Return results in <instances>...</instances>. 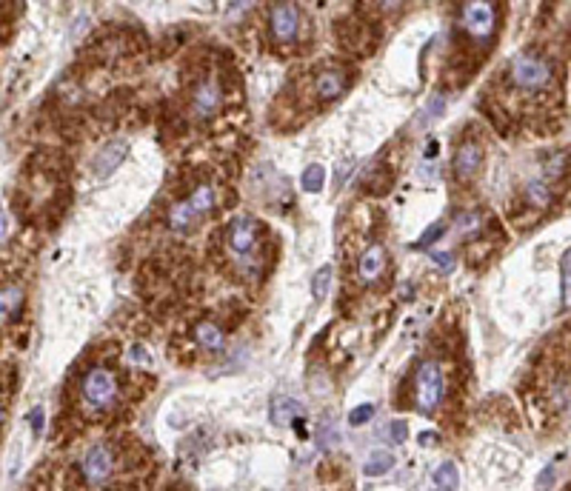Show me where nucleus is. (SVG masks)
<instances>
[{
  "mask_svg": "<svg viewBox=\"0 0 571 491\" xmlns=\"http://www.w3.org/2000/svg\"><path fill=\"white\" fill-rule=\"evenodd\" d=\"M391 183H394L391 171H388V169H380V171H372V177L363 183V189H366L369 195H386V192L391 189Z\"/></svg>",
  "mask_w": 571,
  "mask_h": 491,
  "instance_id": "19",
  "label": "nucleus"
},
{
  "mask_svg": "<svg viewBox=\"0 0 571 491\" xmlns=\"http://www.w3.org/2000/svg\"><path fill=\"white\" fill-rule=\"evenodd\" d=\"M431 260H434L437 266H440V269H446V272L452 269V254H449V251H446V254H443V251H434Z\"/></svg>",
  "mask_w": 571,
  "mask_h": 491,
  "instance_id": "27",
  "label": "nucleus"
},
{
  "mask_svg": "<svg viewBox=\"0 0 571 491\" xmlns=\"http://www.w3.org/2000/svg\"><path fill=\"white\" fill-rule=\"evenodd\" d=\"M437 440H440V437H437L434 431H426V434H420V445H423V443H426V445H434Z\"/></svg>",
  "mask_w": 571,
  "mask_h": 491,
  "instance_id": "31",
  "label": "nucleus"
},
{
  "mask_svg": "<svg viewBox=\"0 0 571 491\" xmlns=\"http://www.w3.org/2000/svg\"><path fill=\"white\" fill-rule=\"evenodd\" d=\"M117 397V380L106 369H92L83 377V400L92 409H109Z\"/></svg>",
  "mask_w": 571,
  "mask_h": 491,
  "instance_id": "3",
  "label": "nucleus"
},
{
  "mask_svg": "<svg viewBox=\"0 0 571 491\" xmlns=\"http://www.w3.org/2000/svg\"><path fill=\"white\" fill-rule=\"evenodd\" d=\"M23 303V292H20V286H4V317L9 320V317H15L18 315V306Z\"/></svg>",
  "mask_w": 571,
  "mask_h": 491,
  "instance_id": "20",
  "label": "nucleus"
},
{
  "mask_svg": "<svg viewBox=\"0 0 571 491\" xmlns=\"http://www.w3.org/2000/svg\"><path fill=\"white\" fill-rule=\"evenodd\" d=\"M221 83H217L214 77H203L195 89V95H192V106L197 112V117H211L217 109H221Z\"/></svg>",
  "mask_w": 571,
  "mask_h": 491,
  "instance_id": "7",
  "label": "nucleus"
},
{
  "mask_svg": "<svg viewBox=\"0 0 571 491\" xmlns=\"http://www.w3.org/2000/svg\"><path fill=\"white\" fill-rule=\"evenodd\" d=\"M346 26H348V32H346V34H340L343 46H346L348 52H355V55H360V52H369V49L363 46V43H360L363 37H372V34H369V29H363V23H360V20H348Z\"/></svg>",
  "mask_w": 571,
  "mask_h": 491,
  "instance_id": "16",
  "label": "nucleus"
},
{
  "mask_svg": "<svg viewBox=\"0 0 571 491\" xmlns=\"http://www.w3.org/2000/svg\"><path fill=\"white\" fill-rule=\"evenodd\" d=\"M300 414H303V409H300L297 400H291V397H277L275 403H272V420L277 426H286V423H291Z\"/></svg>",
  "mask_w": 571,
  "mask_h": 491,
  "instance_id": "15",
  "label": "nucleus"
},
{
  "mask_svg": "<svg viewBox=\"0 0 571 491\" xmlns=\"http://www.w3.org/2000/svg\"><path fill=\"white\" fill-rule=\"evenodd\" d=\"M414 397H417V409L431 414L437 409V403H440L443 397V369L440 363L434 360H426L420 363L417 374H414Z\"/></svg>",
  "mask_w": 571,
  "mask_h": 491,
  "instance_id": "2",
  "label": "nucleus"
},
{
  "mask_svg": "<svg viewBox=\"0 0 571 491\" xmlns=\"http://www.w3.org/2000/svg\"><path fill=\"white\" fill-rule=\"evenodd\" d=\"M297 26H300V12L297 6L291 4H280L272 9V37L275 40H294L297 34Z\"/></svg>",
  "mask_w": 571,
  "mask_h": 491,
  "instance_id": "8",
  "label": "nucleus"
},
{
  "mask_svg": "<svg viewBox=\"0 0 571 491\" xmlns=\"http://www.w3.org/2000/svg\"><path fill=\"white\" fill-rule=\"evenodd\" d=\"M112 469H114V454L106 443H98L92 445L89 452L83 457V477L89 480L92 485H100L112 477Z\"/></svg>",
  "mask_w": 571,
  "mask_h": 491,
  "instance_id": "6",
  "label": "nucleus"
},
{
  "mask_svg": "<svg viewBox=\"0 0 571 491\" xmlns=\"http://www.w3.org/2000/svg\"><path fill=\"white\" fill-rule=\"evenodd\" d=\"M332 266H323V269L315 275V280H312V294H315V300H323L326 294H329V286H332Z\"/></svg>",
  "mask_w": 571,
  "mask_h": 491,
  "instance_id": "22",
  "label": "nucleus"
},
{
  "mask_svg": "<svg viewBox=\"0 0 571 491\" xmlns=\"http://www.w3.org/2000/svg\"><path fill=\"white\" fill-rule=\"evenodd\" d=\"M391 466H394V457H391L388 452H377V454L369 457V463H366L363 469H366L369 477H377V474H386Z\"/></svg>",
  "mask_w": 571,
  "mask_h": 491,
  "instance_id": "21",
  "label": "nucleus"
},
{
  "mask_svg": "<svg viewBox=\"0 0 571 491\" xmlns=\"http://www.w3.org/2000/svg\"><path fill=\"white\" fill-rule=\"evenodd\" d=\"M346 72L340 69H329L323 74H317L315 80V89H317V100H334L337 95H343V89H346Z\"/></svg>",
  "mask_w": 571,
  "mask_h": 491,
  "instance_id": "10",
  "label": "nucleus"
},
{
  "mask_svg": "<svg viewBox=\"0 0 571 491\" xmlns=\"http://www.w3.org/2000/svg\"><path fill=\"white\" fill-rule=\"evenodd\" d=\"M434 483L440 485L443 491H457V488H460V474H457V466H454V463H443L440 469L434 471Z\"/></svg>",
  "mask_w": 571,
  "mask_h": 491,
  "instance_id": "17",
  "label": "nucleus"
},
{
  "mask_svg": "<svg viewBox=\"0 0 571 491\" xmlns=\"http://www.w3.org/2000/svg\"><path fill=\"white\" fill-rule=\"evenodd\" d=\"M460 20H463V29H466L471 37L486 40V37H492L494 23H497V6H494V4H486V0H471V4L463 6Z\"/></svg>",
  "mask_w": 571,
  "mask_h": 491,
  "instance_id": "4",
  "label": "nucleus"
},
{
  "mask_svg": "<svg viewBox=\"0 0 571 491\" xmlns=\"http://www.w3.org/2000/svg\"><path fill=\"white\" fill-rule=\"evenodd\" d=\"M126 152H129V143H126V140L109 143L103 152H98V157H95V171H98V174H112V171L126 160Z\"/></svg>",
  "mask_w": 571,
  "mask_h": 491,
  "instance_id": "11",
  "label": "nucleus"
},
{
  "mask_svg": "<svg viewBox=\"0 0 571 491\" xmlns=\"http://www.w3.org/2000/svg\"><path fill=\"white\" fill-rule=\"evenodd\" d=\"M386 269V251H383V246H369L366 249V254L360 257V266H357V272H360V277L366 280V283H372V280H377L380 277V272Z\"/></svg>",
  "mask_w": 571,
  "mask_h": 491,
  "instance_id": "12",
  "label": "nucleus"
},
{
  "mask_svg": "<svg viewBox=\"0 0 571 491\" xmlns=\"http://www.w3.org/2000/svg\"><path fill=\"white\" fill-rule=\"evenodd\" d=\"M195 337H197V343H200L203 348H209V351L223 348V340H226L223 329L217 326V323H200V326L195 329Z\"/></svg>",
  "mask_w": 571,
  "mask_h": 491,
  "instance_id": "14",
  "label": "nucleus"
},
{
  "mask_svg": "<svg viewBox=\"0 0 571 491\" xmlns=\"http://www.w3.org/2000/svg\"><path fill=\"white\" fill-rule=\"evenodd\" d=\"M525 200H529L532 206H537V209H543V206H549V189L537 181V183H532L529 189H525Z\"/></svg>",
  "mask_w": 571,
  "mask_h": 491,
  "instance_id": "23",
  "label": "nucleus"
},
{
  "mask_svg": "<svg viewBox=\"0 0 571 491\" xmlns=\"http://www.w3.org/2000/svg\"><path fill=\"white\" fill-rule=\"evenodd\" d=\"M214 203H217V192L211 189V186H197L192 195H189V200H186V206H189V211L197 217V214H209L211 209H214Z\"/></svg>",
  "mask_w": 571,
  "mask_h": 491,
  "instance_id": "13",
  "label": "nucleus"
},
{
  "mask_svg": "<svg viewBox=\"0 0 571 491\" xmlns=\"http://www.w3.org/2000/svg\"><path fill=\"white\" fill-rule=\"evenodd\" d=\"M29 420H32V428H34V434H40V428H43V409H34Z\"/></svg>",
  "mask_w": 571,
  "mask_h": 491,
  "instance_id": "28",
  "label": "nucleus"
},
{
  "mask_svg": "<svg viewBox=\"0 0 571 491\" xmlns=\"http://www.w3.org/2000/svg\"><path fill=\"white\" fill-rule=\"evenodd\" d=\"M323 183H326V169H323V166H317V163H315V166H309V169L303 171V177H300V186H303L306 192H312V195H315V192H320V189H323Z\"/></svg>",
  "mask_w": 571,
  "mask_h": 491,
  "instance_id": "18",
  "label": "nucleus"
},
{
  "mask_svg": "<svg viewBox=\"0 0 571 491\" xmlns=\"http://www.w3.org/2000/svg\"><path fill=\"white\" fill-rule=\"evenodd\" d=\"M131 360L146 363V360H149V357H146V348H143V346H131Z\"/></svg>",
  "mask_w": 571,
  "mask_h": 491,
  "instance_id": "30",
  "label": "nucleus"
},
{
  "mask_svg": "<svg viewBox=\"0 0 571 491\" xmlns=\"http://www.w3.org/2000/svg\"><path fill=\"white\" fill-rule=\"evenodd\" d=\"M514 86L520 89H529V92H540V89H546L554 77V69L546 58L534 55V52H523L511 60V69H508Z\"/></svg>",
  "mask_w": 571,
  "mask_h": 491,
  "instance_id": "1",
  "label": "nucleus"
},
{
  "mask_svg": "<svg viewBox=\"0 0 571 491\" xmlns=\"http://www.w3.org/2000/svg\"><path fill=\"white\" fill-rule=\"evenodd\" d=\"M374 417V406L372 403H366V406H357V409H351V414H348V423L351 426H363V423H369Z\"/></svg>",
  "mask_w": 571,
  "mask_h": 491,
  "instance_id": "24",
  "label": "nucleus"
},
{
  "mask_svg": "<svg viewBox=\"0 0 571 491\" xmlns=\"http://www.w3.org/2000/svg\"><path fill=\"white\" fill-rule=\"evenodd\" d=\"M483 166V149L477 143H463L454 155V174L460 177V181H471V177L480 171Z\"/></svg>",
  "mask_w": 571,
  "mask_h": 491,
  "instance_id": "9",
  "label": "nucleus"
},
{
  "mask_svg": "<svg viewBox=\"0 0 571 491\" xmlns=\"http://www.w3.org/2000/svg\"><path fill=\"white\" fill-rule=\"evenodd\" d=\"M443 235V223H434V226H428L426 232H423V237H420V243L417 246H428V243H434L437 237Z\"/></svg>",
  "mask_w": 571,
  "mask_h": 491,
  "instance_id": "25",
  "label": "nucleus"
},
{
  "mask_svg": "<svg viewBox=\"0 0 571 491\" xmlns=\"http://www.w3.org/2000/svg\"><path fill=\"white\" fill-rule=\"evenodd\" d=\"M409 437V426L403 423V420H398V423H391V440L394 443H403Z\"/></svg>",
  "mask_w": 571,
  "mask_h": 491,
  "instance_id": "26",
  "label": "nucleus"
},
{
  "mask_svg": "<svg viewBox=\"0 0 571 491\" xmlns=\"http://www.w3.org/2000/svg\"><path fill=\"white\" fill-rule=\"evenodd\" d=\"M551 477H554V466H549V469H546V471L540 474V480H537V488L543 491V488H546V485L551 483Z\"/></svg>",
  "mask_w": 571,
  "mask_h": 491,
  "instance_id": "29",
  "label": "nucleus"
},
{
  "mask_svg": "<svg viewBox=\"0 0 571 491\" xmlns=\"http://www.w3.org/2000/svg\"><path fill=\"white\" fill-rule=\"evenodd\" d=\"M260 235H263V226L249 217V214H240L229 223V232H226V240H229V249L235 254H249L257 243H260Z\"/></svg>",
  "mask_w": 571,
  "mask_h": 491,
  "instance_id": "5",
  "label": "nucleus"
}]
</instances>
